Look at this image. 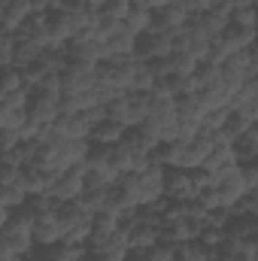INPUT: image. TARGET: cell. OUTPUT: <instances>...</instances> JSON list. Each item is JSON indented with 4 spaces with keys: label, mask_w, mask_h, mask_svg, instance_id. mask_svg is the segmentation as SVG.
I'll return each mask as SVG.
<instances>
[{
    "label": "cell",
    "mask_w": 258,
    "mask_h": 261,
    "mask_svg": "<svg viewBox=\"0 0 258 261\" xmlns=\"http://www.w3.org/2000/svg\"><path fill=\"white\" fill-rule=\"evenodd\" d=\"M113 195V189H107V186H97V189H85V195L79 197V203L88 210V213H104V206H107V200Z\"/></svg>",
    "instance_id": "obj_29"
},
{
    "label": "cell",
    "mask_w": 258,
    "mask_h": 261,
    "mask_svg": "<svg viewBox=\"0 0 258 261\" xmlns=\"http://www.w3.org/2000/svg\"><path fill=\"white\" fill-rule=\"evenodd\" d=\"M79 3H82V6H88V9H94V12H100L110 0H79Z\"/></svg>",
    "instance_id": "obj_50"
},
{
    "label": "cell",
    "mask_w": 258,
    "mask_h": 261,
    "mask_svg": "<svg viewBox=\"0 0 258 261\" xmlns=\"http://www.w3.org/2000/svg\"><path fill=\"white\" fill-rule=\"evenodd\" d=\"M176 110H179V119L183 122H203V116L210 113V107H207V100H203V94L200 91H194V94H183V97H176Z\"/></svg>",
    "instance_id": "obj_20"
},
{
    "label": "cell",
    "mask_w": 258,
    "mask_h": 261,
    "mask_svg": "<svg viewBox=\"0 0 258 261\" xmlns=\"http://www.w3.org/2000/svg\"><path fill=\"white\" fill-rule=\"evenodd\" d=\"M194 21L216 40L219 34H225V31L231 28V6H213V9H207L203 15H197Z\"/></svg>",
    "instance_id": "obj_18"
},
{
    "label": "cell",
    "mask_w": 258,
    "mask_h": 261,
    "mask_svg": "<svg viewBox=\"0 0 258 261\" xmlns=\"http://www.w3.org/2000/svg\"><path fill=\"white\" fill-rule=\"evenodd\" d=\"M128 128H140L149 119V107H152V94L149 91H128Z\"/></svg>",
    "instance_id": "obj_21"
},
{
    "label": "cell",
    "mask_w": 258,
    "mask_h": 261,
    "mask_svg": "<svg viewBox=\"0 0 258 261\" xmlns=\"http://www.w3.org/2000/svg\"><path fill=\"white\" fill-rule=\"evenodd\" d=\"M125 24H128L137 37H143V34H149V31H152V24H155V12H152V9H143V6H134V3H131L128 15H125Z\"/></svg>",
    "instance_id": "obj_26"
},
{
    "label": "cell",
    "mask_w": 258,
    "mask_h": 261,
    "mask_svg": "<svg viewBox=\"0 0 258 261\" xmlns=\"http://www.w3.org/2000/svg\"><path fill=\"white\" fill-rule=\"evenodd\" d=\"M15 182H21V167H15V164H3L0 186H15Z\"/></svg>",
    "instance_id": "obj_45"
},
{
    "label": "cell",
    "mask_w": 258,
    "mask_h": 261,
    "mask_svg": "<svg viewBox=\"0 0 258 261\" xmlns=\"http://www.w3.org/2000/svg\"><path fill=\"white\" fill-rule=\"evenodd\" d=\"M15 46H18V37L9 34V31H3L0 34V61H3V67H12V61H15Z\"/></svg>",
    "instance_id": "obj_39"
},
{
    "label": "cell",
    "mask_w": 258,
    "mask_h": 261,
    "mask_svg": "<svg viewBox=\"0 0 258 261\" xmlns=\"http://www.w3.org/2000/svg\"><path fill=\"white\" fill-rule=\"evenodd\" d=\"M170 58H173V76H179V79L194 76V73H197V67H200V61L192 58V55H186V52H173Z\"/></svg>",
    "instance_id": "obj_37"
},
{
    "label": "cell",
    "mask_w": 258,
    "mask_h": 261,
    "mask_svg": "<svg viewBox=\"0 0 258 261\" xmlns=\"http://www.w3.org/2000/svg\"><path fill=\"white\" fill-rule=\"evenodd\" d=\"M61 82H64V97L73 94H85L97 85V67L94 64H79V61H70L64 73H61Z\"/></svg>",
    "instance_id": "obj_6"
},
{
    "label": "cell",
    "mask_w": 258,
    "mask_h": 261,
    "mask_svg": "<svg viewBox=\"0 0 258 261\" xmlns=\"http://www.w3.org/2000/svg\"><path fill=\"white\" fill-rule=\"evenodd\" d=\"M122 228L128 231L131 249H140V252L155 249V246L161 243V231H164L161 225H149L146 219H140V213H137V219H134V222H125Z\"/></svg>",
    "instance_id": "obj_9"
},
{
    "label": "cell",
    "mask_w": 258,
    "mask_h": 261,
    "mask_svg": "<svg viewBox=\"0 0 258 261\" xmlns=\"http://www.w3.org/2000/svg\"><path fill=\"white\" fill-rule=\"evenodd\" d=\"M234 113H240V116H246L252 125H258V100H252V103H246V107H240V110H234Z\"/></svg>",
    "instance_id": "obj_49"
},
{
    "label": "cell",
    "mask_w": 258,
    "mask_h": 261,
    "mask_svg": "<svg viewBox=\"0 0 258 261\" xmlns=\"http://www.w3.org/2000/svg\"><path fill=\"white\" fill-rule=\"evenodd\" d=\"M28 119H31L34 125H40V128H49V125H55V122L61 119V103L34 94V97H31V107H28Z\"/></svg>",
    "instance_id": "obj_16"
},
{
    "label": "cell",
    "mask_w": 258,
    "mask_h": 261,
    "mask_svg": "<svg viewBox=\"0 0 258 261\" xmlns=\"http://www.w3.org/2000/svg\"><path fill=\"white\" fill-rule=\"evenodd\" d=\"M137 43H140V37L131 31L128 24L122 21L119 24V31L107 40V49H110V58H125V55H137Z\"/></svg>",
    "instance_id": "obj_19"
},
{
    "label": "cell",
    "mask_w": 258,
    "mask_h": 261,
    "mask_svg": "<svg viewBox=\"0 0 258 261\" xmlns=\"http://www.w3.org/2000/svg\"><path fill=\"white\" fill-rule=\"evenodd\" d=\"M15 91H28L24 88V70L18 67H3V79H0V97L15 94Z\"/></svg>",
    "instance_id": "obj_31"
},
{
    "label": "cell",
    "mask_w": 258,
    "mask_h": 261,
    "mask_svg": "<svg viewBox=\"0 0 258 261\" xmlns=\"http://www.w3.org/2000/svg\"><path fill=\"white\" fill-rule=\"evenodd\" d=\"M34 94H40V97H49V100H64V82H61V76H49V79H43L37 88H34Z\"/></svg>",
    "instance_id": "obj_35"
},
{
    "label": "cell",
    "mask_w": 258,
    "mask_h": 261,
    "mask_svg": "<svg viewBox=\"0 0 258 261\" xmlns=\"http://www.w3.org/2000/svg\"><path fill=\"white\" fill-rule=\"evenodd\" d=\"M176 6H183L192 18H197V15H203L207 9H213V0H173Z\"/></svg>",
    "instance_id": "obj_41"
},
{
    "label": "cell",
    "mask_w": 258,
    "mask_h": 261,
    "mask_svg": "<svg viewBox=\"0 0 258 261\" xmlns=\"http://www.w3.org/2000/svg\"><path fill=\"white\" fill-rule=\"evenodd\" d=\"M58 176H61V173L49 170L46 164H28V167H21V186L28 189L31 197L34 195H52Z\"/></svg>",
    "instance_id": "obj_10"
},
{
    "label": "cell",
    "mask_w": 258,
    "mask_h": 261,
    "mask_svg": "<svg viewBox=\"0 0 258 261\" xmlns=\"http://www.w3.org/2000/svg\"><path fill=\"white\" fill-rule=\"evenodd\" d=\"M255 46H258V31L255 28H237V24H231L225 34H219V37L213 40V55H210L207 61L225 64L228 58H234V55H240V52H249V49H255Z\"/></svg>",
    "instance_id": "obj_1"
},
{
    "label": "cell",
    "mask_w": 258,
    "mask_h": 261,
    "mask_svg": "<svg viewBox=\"0 0 258 261\" xmlns=\"http://www.w3.org/2000/svg\"><path fill=\"white\" fill-rule=\"evenodd\" d=\"M203 94V100H207V107L210 110H222V107H231V97H234V88L222 79V82H216V85H210V88H203L200 91Z\"/></svg>",
    "instance_id": "obj_27"
},
{
    "label": "cell",
    "mask_w": 258,
    "mask_h": 261,
    "mask_svg": "<svg viewBox=\"0 0 258 261\" xmlns=\"http://www.w3.org/2000/svg\"><path fill=\"white\" fill-rule=\"evenodd\" d=\"M61 200L55 195H34L28 200V210L34 213V216H46V213H61Z\"/></svg>",
    "instance_id": "obj_34"
},
{
    "label": "cell",
    "mask_w": 258,
    "mask_h": 261,
    "mask_svg": "<svg viewBox=\"0 0 258 261\" xmlns=\"http://www.w3.org/2000/svg\"><path fill=\"white\" fill-rule=\"evenodd\" d=\"M128 130L131 128L119 125V122H113V119H107V122H100V125L94 128L91 143H94V146H116V143H122V140H125V134H128Z\"/></svg>",
    "instance_id": "obj_25"
},
{
    "label": "cell",
    "mask_w": 258,
    "mask_h": 261,
    "mask_svg": "<svg viewBox=\"0 0 258 261\" xmlns=\"http://www.w3.org/2000/svg\"><path fill=\"white\" fill-rule=\"evenodd\" d=\"M176 52V37L173 34H164V31H149L140 37L137 43V58L143 61H155V58H167Z\"/></svg>",
    "instance_id": "obj_7"
},
{
    "label": "cell",
    "mask_w": 258,
    "mask_h": 261,
    "mask_svg": "<svg viewBox=\"0 0 258 261\" xmlns=\"http://www.w3.org/2000/svg\"><path fill=\"white\" fill-rule=\"evenodd\" d=\"M122 228V222L116 219V216H110V213H97L94 216V231H91V240H88V249H94V246H100V243H107L116 231Z\"/></svg>",
    "instance_id": "obj_23"
},
{
    "label": "cell",
    "mask_w": 258,
    "mask_h": 261,
    "mask_svg": "<svg viewBox=\"0 0 258 261\" xmlns=\"http://www.w3.org/2000/svg\"><path fill=\"white\" fill-rule=\"evenodd\" d=\"M24 140H21V130L18 128H6L3 130V152H12V149H18Z\"/></svg>",
    "instance_id": "obj_44"
},
{
    "label": "cell",
    "mask_w": 258,
    "mask_h": 261,
    "mask_svg": "<svg viewBox=\"0 0 258 261\" xmlns=\"http://www.w3.org/2000/svg\"><path fill=\"white\" fill-rule=\"evenodd\" d=\"M189 24H192V15H189L183 6L170 3V6H164V9H158V12H155V24H152V31H164V34L179 37Z\"/></svg>",
    "instance_id": "obj_14"
},
{
    "label": "cell",
    "mask_w": 258,
    "mask_h": 261,
    "mask_svg": "<svg viewBox=\"0 0 258 261\" xmlns=\"http://www.w3.org/2000/svg\"><path fill=\"white\" fill-rule=\"evenodd\" d=\"M37 261H88L91 258V249L82 246V243H55V246H37Z\"/></svg>",
    "instance_id": "obj_13"
},
{
    "label": "cell",
    "mask_w": 258,
    "mask_h": 261,
    "mask_svg": "<svg viewBox=\"0 0 258 261\" xmlns=\"http://www.w3.org/2000/svg\"><path fill=\"white\" fill-rule=\"evenodd\" d=\"M200 231L203 225L192 222V219H173V222H164V231H161V243H170V246H179V243H194L200 240Z\"/></svg>",
    "instance_id": "obj_12"
},
{
    "label": "cell",
    "mask_w": 258,
    "mask_h": 261,
    "mask_svg": "<svg viewBox=\"0 0 258 261\" xmlns=\"http://www.w3.org/2000/svg\"><path fill=\"white\" fill-rule=\"evenodd\" d=\"M231 24H237V28H255L258 31V6L231 9Z\"/></svg>",
    "instance_id": "obj_38"
},
{
    "label": "cell",
    "mask_w": 258,
    "mask_h": 261,
    "mask_svg": "<svg viewBox=\"0 0 258 261\" xmlns=\"http://www.w3.org/2000/svg\"><path fill=\"white\" fill-rule=\"evenodd\" d=\"M67 55H70V61L94 64V67L104 64V61H110V49H107L104 40L94 37V31H82V34H76V37L70 40V46H67Z\"/></svg>",
    "instance_id": "obj_4"
},
{
    "label": "cell",
    "mask_w": 258,
    "mask_h": 261,
    "mask_svg": "<svg viewBox=\"0 0 258 261\" xmlns=\"http://www.w3.org/2000/svg\"><path fill=\"white\" fill-rule=\"evenodd\" d=\"M28 189L21 186V182H15V186H3V195H0V206H9V210H21V206H28Z\"/></svg>",
    "instance_id": "obj_32"
},
{
    "label": "cell",
    "mask_w": 258,
    "mask_h": 261,
    "mask_svg": "<svg viewBox=\"0 0 258 261\" xmlns=\"http://www.w3.org/2000/svg\"><path fill=\"white\" fill-rule=\"evenodd\" d=\"M119 3H134V0H119Z\"/></svg>",
    "instance_id": "obj_53"
},
{
    "label": "cell",
    "mask_w": 258,
    "mask_h": 261,
    "mask_svg": "<svg viewBox=\"0 0 258 261\" xmlns=\"http://www.w3.org/2000/svg\"><path fill=\"white\" fill-rule=\"evenodd\" d=\"M0 9H3V31H9V34H18V28L31 15H37L31 0H6V3H0Z\"/></svg>",
    "instance_id": "obj_17"
},
{
    "label": "cell",
    "mask_w": 258,
    "mask_h": 261,
    "mask_svg": "<svg viewBox=\"0 0 258 261\" xmlns=\"http://www.w3.org/2000/svg\"><path fill=\"white\" fill-rule=\"evenodd\" d=\"M149 261H179V258H176V249L170 243H158L155 249H149Z\"/></svg>",
    "instance_id": "obj_43"
},
{
    "label": "cell",
    "mask_w": 258,
    "mask_h": 261,
    "mask_svg": "<svg viewBox=\"0 0 258 261\" xmlns=\"http://www.w3.org/2000/svg\"><path fill=\"white\" fill-rule=\"evenodd\" d=\"M237 161L240 164H252V161H258V125H252V128L246 130L240 140H237Z\"/></svg>",
    "instance_id": "obj_28"
},
{
    "label": "cell",
    "mask_w": 258,
    "mask_h": 261,
    "mask_svg": "<svg viewBox=\"0 0 258 261\" xmlns=\"http://www.w3.org/2000/svg\"><path fill=\"white\" fill-rule=\"evenodd\" d=\"M255 237H258V234H255Z\"/></svg>",
    "instance_id": "obj_54"
},
{
    "label": "cell",
    "mask_w": 258,
    "mask_h": 261,
    "mask_svg": "<svg viewBox=\"0 0 258 261\" xmlns=\"http://www.w3.org/2000/svg\"><path fill=\"white\" fill-rule=\"evenodd\" d=\"M149 64H152V73L158 76V82L173 76V58H170V55H167V58H155V61H149Z\"/></svg>",
    "instance_id": "obj_42"
},
{
    "label": "cell",
    "mask_w": 258,
    "mask_h": 261,
    "mask_svg": "<svg viewBox=\"0 0 258 261\" xmlns=\"http://www.w3.org/2000/svg\"><path fill=\"white\" fill-rule=\"evenodd\" d=\"M128 261H149V252H140V249H134L128 255Z\"/></svg>",
    "instance_id": "obj_52"
},
{
    "label": "cell",
    "mask_w": 258,
    "mask_h": 261,
    "mask_svg": "<svg viewBox=\"0 0 258 261\" xmlns=\"http://www.w3.org/2000/svg\"><path fill=\"white\" fill-rule=\"evenodd\" d=\"M252 100H258V79H246V82L234 91L231 110H240V107H246V103H252Z\"/></svg>",
    "instance_id": "obj_36"
},
{
    "label": "cell",
    "mask_w": 258,
    "mask_h": 261,
    "mask_svg": "<svg viewBox=\"0 0 258 261\" xmlns=\"http://www.w3.org/2000/svg\"><path fill=\"white\" fill-rule=\"evenodd\" d=\"M200 240H203L207 246H216V249H219V246L228 240V231H210V228H207V231H200Z\"/></svg>",
    "instance_id": "obj_46"
},
{
    "label": "cell",
    "mask_w": 258,
    "mask_h": 261,
    "mask_svg": "<svg viewBox=\"0 0 258 261\" xmlns=\"http://www.w3.org/2000/svg\"><path fill=\"white\" fill-rule=\"evenodd\" d=\"M85 189H88V167L79 164V167H73V170H67V173L58 176L52 195L58 197L61 203H70V200H79L85 195Z\"/></svg>",
    "instance_id": "obj_8"
},
{
    "label": "cell",
    "mask_w": 258,
    "mask_h": 261,
    "mask_svg": "<svg viewBox=\"0 0 258 261\" xmlns=\"http://www.w3.org/2000/svg\"><path fill=\"white\" fill-rule=\"evenodd\" d=\"M116 189H119L122 197L128 200L131 206H137V210L146 203V189H143V176H140V173H122V179H119Z\"/></svg>",
    "instance_id": "obj_22"
},
{
    "label": "cell",
    "mask_w": 258,
    "mask_h": 261,
    "mask_svg": "<svg viewBox=\"0 0 258 261\" xmlns=\"http://www.w3.org/2000/svg\"><path fill=\"white\" fill-rule=\"evenodd\" d=\"M131 3H119V0H110L104 9H100V15L104 18H110V21H125V15H128Z\"/></svg>",
    "instance_id": "obj_40"
},
{
    "label": "cell",
    "mask_w": 258,
    "mask_h": 261,
    "mask_svg": "<svg viewBox=\"0 0 258 261\" xmlns=\"http://www.w3.org/2000/svg\"><path fill=\"white\" fill-rule=\"evenodd\" d=\"M176 52H186V55H192L197 61H207L213 55V37L192 18V24L176 37Z\"/></svg>",
    "instance_id": "obj_5"
},
{
    "label": "cell",
    "mask_w": 258,
    "mask_h": 261,
    "mask_svg": "<svg viewBox=\"0 0 258 261\" xmlns=\"http://www.w3.org/2000/svg\"><path fill=\"white\" fill-rule=\"evenodd\" d=\"M61 222H64V240L67 243L88 246L91 231H94V213H88L79 200H70V203L61 206Z\"/></svg>",
    "instance_id": "obj_2"
},
{
    "label": "cell",
    "mask_w": 258,
    "mask_h": 261,
    "mask_svg": "<svg viewBox=\"0 0 258 261\" xmlns=\"http://www.w3.org/2000/svg\"><path fill=\"white\" fill-rule=\"evenodd\" d=\"M173 0H134V6H143V9H152V12H158V9H164Z\"/></svg>",
    "instance_id": "obj_48"
},
{
    "label": "cell",
    "mask_w": 258,
    "mask_h": 261,
    "mask_svg": "<svg viewBox=\"0 0 258 261\" xmlns=\"http://www.w3.org/2000/svg\"><path fill=\"white\" fill-rule=\"evenodd\" d=\"M40 55H43V49H40L37 43L18 40V46H15V61H12V67H18V70H28L31 64H37V61H40Z\"/></svg>",
    "instance_id": "obj_30"
},
{
    "label": "cell",
    "mask_w": 258,
    "mask_h": 261,
    "mask_svg": "<svg viewBox=\"0 0 258 261\" xmlns=\"http://www.w3.org/2000/svg\"><path fill=\"white\" fill-rule=\"evenodd\" d=\"M34 240H37V246H55V243H61V240H64L61 213L37 216V222H34Z\"/></svg>",
    "instance_id": "obj_15"
},
{
    "label": "cell",
    "mask_w": 258,
    "mask_h": 261,
    "mask_svg": "<svg viewBox=\"0 0 258 261\" xmlns=\"http://www.w3.org/2000/svg\"><path fill=\"white\" fill-rule=\"evenodd\" d=\"M231 3V9H246V6H255L258 0H228Z\"/></svg>",
    "instance_id": "obj_51"
},
{
    "label": "cell",
    "mask_w": 258,
    "mask_h": 261,
    "mask_svg": "<svg viewBox=\"0 0 258 261\" xmlns=\"http://www.w3.org/2000/svg\"><path fill=\"white\" fill-rule=\"evenodd\" d=\"M194 82H197L200 91L210 88V85H216V82H222V64H216V61H200L197 73H194Z\"/></svg>",
    "instance_id": "obj_33"
},
{
    "label": "cell",
    "mask_w": 258,
    "mask_h": 261,
    "mask_svg": "<svg viewBox=\"0 0 258 261\" xmlns=\"http://www.w3.org/2000/svg\"><path fill=\"white\" fill-rule=\"evenodd\" d=\"M243 182H246V189H249V192H255V189H258V161L243 164Z\"/></svg>",
    "instance_id": "obj_47"
},
{
    "label": "cell",
    "mask_w": 258,
    "mask_h": 261,
    "mask_svg": "<svg viewBox=\"0 0 258 261\" xmlns=\"http://www.w3.org/2000/svg\"><path fill=\"white\" fill-rule=\"evenodd\" d=\"M137 70H140V58L137 55H125V58H110L104 64H97V79L110 82L116 88H122L125 94L137 88Z\"/></svg>",
    "instance_id": "obj_3"
},
{
    "label": "cell",
    "mask_w": 258,
    "mask_h": 261,
    "mask_svg": "<svg viewBox=\"0 0 258 261\" xmlns=\"http://www.w3.org/2000/svg\"><path fill=\"white\" fill-rule=\"evenodd\" d=\"M194 197H200L194 170H186V167L167 170V200H194Z\"/></svg>",
    "instance_id": "obj_11"
},
{
    "label": "cell",
    "mask_w": 258,
    "mask_h": 261,
    "mask_svg": "<svg viewBox=\"0 0 258 261\" xmlns=\"http://www.w3.org/2000/svg\"><path fill=\"white\" fill-rule=\"evenodd\" d=\"M173 249H176V258L179 261H219V249H216V246H207L203 240L179 243V246H173Z\"/></svg>",
    "instance_id": "obj_24"
}]
</instances>
